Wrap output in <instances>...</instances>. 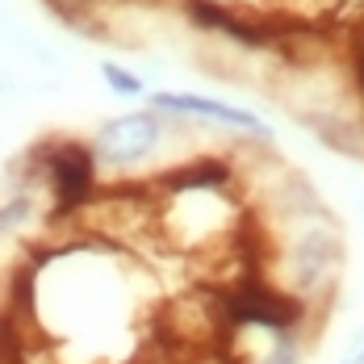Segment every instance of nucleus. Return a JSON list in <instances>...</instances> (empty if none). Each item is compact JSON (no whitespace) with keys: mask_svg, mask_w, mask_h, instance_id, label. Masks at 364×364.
<instances>
[{"mask_svg":"<svg viewBox=\"0 0 364 364\" xmlns=\"http://www.w3.org/2000/svg\"><path fill=\"white\" fill-rule=\"evenodd\" d=\"M30 272V310L63 343L109 339L126 331L134 314V293L126 285V264L113 268L88 243H63ZM50 335V339H55Z\"/></svg>","mask_w":364,"mask_h":364,"instance_id":"obj_1","label":"nucleus"},{"mask_svg":"<svg viewBox=\"0 0 364 364\" xmlns=\"http://www.w3.org/2000/svg\"><path fill=\"white\" fill-rule=\"evenodd\" d=\"M339 272H343V235H339V226L318 205L297 210L289 226H285V239H281L277 281L272 285L310 310V306L331 297V289L339 285Z\"/></svg>","mask_w":364,"mask_h":364,"instance_id":"obj_2","label":"nucleus"},{"mask_svg":"<svg viewBox=\"0 0 364 364\" xmlns=\"http://www.w3.org/2000/svg\"><path fill=\"white\" fill-rule=\"evenodd\" d=\"M176 126L155 109H126L113 113L105 122H97V130L84 139L92 159H97V172L101 181H130L134 172L151 168L159 159V151L172 143Z\"/></svg>","mask_w":364,"mask_h":364,"instance_id":"obj_3","label":"nucleus"},{"mask_svg":"<svg viewBox=\"0 0 364 364\" xmlns=\"http://www.w3.org/2000/svg\"><path fill=\"white\" fill-rule=\"evenodd\" d=\"M30 164L42 176L46 188V205H50V226L75 222L80 214H88V205L101 193V172L88 143L80 139H42L30 151Z\"/></svg>","mask_w":364,"mask_h":364,"instance_id":"obj_4","label":"nucleus"},{"mask_svg":"<svg viewBox=\"0 0 364 364\" xmlns=\"http://www.w3.org/2000/svg\"><path fill=\"white\" fill-rule=\"evenodd\" d=\"M146 109L164 113L168 122H214V126L239 130V134H255V139H268L272 134L259 113L243 109V105H230V101H218V97H201V92L155 88V92H146Z\"/></svg>","mask_w":364,"mask_h":364,"instance_id":"obj_5","label":"nucleus"},{"mask_svg":"<svg viewBox=\"0 0 364 364\" xmlns=\"http://www.w3.org/2000/svg\"><path fill=\"white\" fill-rule=\"evenodd\" d=\"M264 335H268V343H264V352H259V364H306L310 360V335H306V323L264 331Z\"/></svg>","mask_w":364,"mask_h":364,"instance_id":"obj_6","label":"nucleus"},{"mask_svg":"<svg viewBox=\"0 0 364 364\" xmlns=\"http://www.w3.org/2000/svg\"><path fill=\"white\" fill-rule=\"evenodd\" d=\"M97 75H101L105 92L117 97V101H139V97L151 92V88L143 84V75H134L130 68H122L117 59H101V63H97Z\"/></svg>","mask_w":364,"mask_h":364,"instance_id":"obj_7","label":"nucleus"},{"mask_svg":"<svg viewBox=\"0 0 364 364\" xmlns=\"http://www.w3.org/2000/svg\"><path fill=\"white\" fill-rule=\"evenodd\" d=\"M352 80H356V88L364 97V42H356V50H352Z\"/></svg>","mask_w":364,"mask_h":364,"instance_id":"obj_8","label":"nucleus"},{"mask_svg":"<svg viewBox=\"0 0 364 364\" xmlns=\"http://www.w3.org/2000/svg\"><path fill=\"white\" fill-rule=\"evenodd\" d=\"M339 364H364V331L352 339V343H348V356H343Z\"/></svg>","mask_w":364,"mask_h":364,"instance_id":"obj_9","label":"nucleus"},{"mask_svg":"<svg viewBox=\"0 0 364 364\" xmlns=\"http://www.w3.org/2000/svg\"><path fill=\"white\" fill-rule=\"evenodd\" d=\"M0 97H4V80H0Z\"/></svg>","mask_w":364,"mask_h":364,"instance_id":"obj_10","label":"nucleus"}]
</instances>
